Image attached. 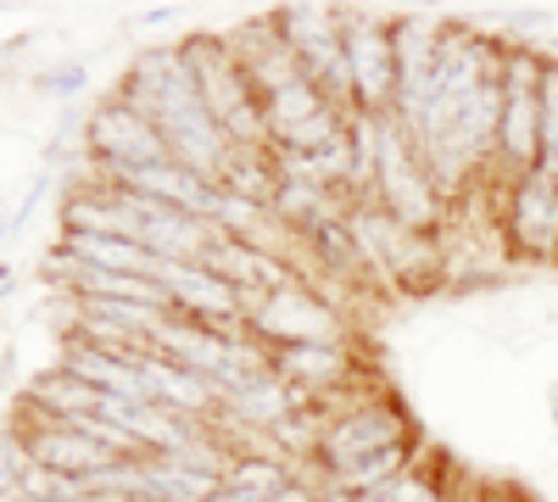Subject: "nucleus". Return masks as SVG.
<instances>
[{
  "instance_id": "nucleus-8",
  "label": "nucleus",
  "mask_w": 558,
  "mask_h": 502,
  "mask_svg": "<svg viewBox=\"0 0 558 502\" xmlns=\"http://www.w3.org/2000/svg\"><path fill=\"white\" fill-rule=\"evenodd\" d=\"M402 436H408V425L391 414V407H352V414H341L330 430H324L318 458H324V469H330V475H347L352 464L375 458V452L402 446Z\"/></svg>"
},
{
  "instance_id": "nucleus-5",
  "label": "nucleus",
  "mask_w": 558,
  "mask_h": 502,
  "mask_svg": "<svg viewBox=\"0 0 558 502\" xmlns=\"http://www.w3.org/2000/svg\"><path fill=\"white\" fill-rule=\"evenodd\" d=\"M341 51H347V78H352V107L357 112H397V39L391 23L357 17L341 23Z\"/></svg>"
},
{
  "instance_id": "nucleus-4",
  "label": "nucleus",
  "mask_w": 558,
  "mask_h": 502,
  "mask_svg": "<svg viewBox=\"0 0 558 502\" xmlns=\"http://www.w3.org/2000/svg\"><path fill=\"white\" fill-rule=\"evenodd\" d=\"M89 157L101 162V173L107 179H123V173H134V168H157V162H168L173 151H168V140L157 134V123L140 112L134 101H101L96 112H89Z\"/></svg>"
},
{
  "instance_id": "nucleus-1",
  "label": "nucleus",
  "mask_w": 558,
  "mask_h": 502,
  "mask_svg": "<svg viewBox=\"0 0 558 502\" xmlns=\"http://www.w3.org/2000/svg\"><path fill=\"white\" fill-rule=\"evenodd\" d=\"M123 101H134L140 112H146L157 123V134L168 140L173 162L196 168L202 179H213V185H223L229 162H235V140L218 128V118L207 112L202 89H196V73L191 62H184V51H146L134 62L129 84H123Z\"/></svg>"
},
{
  "instance_id": "nucleus-2",
  "label": "nucleus",
  "mask_w": 558,
  "mask_h": 502,
  "mask_svg": "<svg viewBox=\"0 0 558 502\" xmlns=\"http://www.w3.org/2000/svg\"><path fill=\"white\" fill-rule=\"evenodd\" d=\"M179 51L196 73V89H202L207 112L218 118V128L229 134V140H235V151H268L263 101H257V89H252V78L235 57V45H223L213 34H196V39H184Z\"/></svg>"
},
{
  "instance_id": "nucleus-11",
  "label": "nucleus",
  "mask_w": 558,
  "mask_h": 502,
  "mask_svg": "<svg viewBox=\"0 0 558 502\" xmlns=\"http://www.w3.org/2000/svg\"><path fill=\"white\" fill-rule=\"evenodd\" d=\"M397 502H441V491L430 475H413V480H397Z\"/></svg>"
},
{
  "instance_id": "nucleus-12",
  "label": "nucleus",
  "mask_w": 558,
  "mask_h": 502,
  "mask_svg": "<svg viewBox=\"0 0 558 502\" xmlns=\"http://www.w3.org/2000/svg\"><path fill=\"white\" fill-rule=\"evenodd\" d=\"M45 84H51V89H78V84H84V73H78V68H68V73H57V78H45Z\"/></svg>"
},
{
  "instance_id": "nucleus-9",
  "label": "nucleus",
  "mask_w": 558,
  "mask_h": 502,
  "mask_svg": "<svg viewBox=\"0 0 558 502\" xmlns=\"http://www.w3.org/2000/svg\"><path fill=\"white\" fill-rule=\"evenodd\" d=\"M536 168L547 179H558V57L542 62V151Z\"/></svg>"
},
{
  "instance_id": "nucleus-6",
  "label": "nucleus",
  "mask_w": 558,
  "mask_h": 502,
  "mask_svg": "<svg viewBox=\"0 0 558 502\" xmlns=\"http://www.w3.org/2000/svg\"><path fill=\"white\" fill-rule=\"evenodd\" d=\"M502 235L514 252L547 262L558 257V179H547L542 168L514 173L502 196Z\"/></svg>"
},
{
  "instance_id": "nucleus-10",
  "label": "nucleus",
  "mask_w": 558,
  "mask_h": 502,
  "mask_svg": "<svg viewBox=\"0 0 558 502\" xmlns=\"http://www.w3.org/2000/svg\"><path fill=\"white\" fill-rule=\"evenodd\" d=\"M223 486H235V491H286V486H296L291 480V469L286 464H274V458H235V469L223 475Z\"/></svg>"
},
{
  "instance_id": "nucleus-7",
  "label": "nucleus",
  "mask_w": 558,
  "mask_h": 502,
  "mask_svg": "<svg viewBox=\"0 0 558 502\" xmlns=\"http://www.w3.org/2000/svg\"><path fill=\"white\" fill-rule=\"evenodd\" d=\"M252 330L274 346V352H291V346H336V313L324 307L307 285H279L274 296H263L252 307Z\"/></svg>"
},
{
  "instance_id": "nucleus-3",
  "label": "nucleus",
  "mask_w": 558,
  "mask_h": 502,
  "mask_svg": "<svg viewBox=\"0 0 558 502\" xmlns=\"http://www.w3.org/2000/svg\"><path fill=\"white\" fill-rule=\"evenodd\" d=\"M542 62L536 51L508 45L502 51V123H497V162L514 173L536 168L542 151Z\"/></svg>"
},
{
  "instance_id": "nucleus-13",
  "label": "nucleus",
  "mask_w": 558,
  "mask_h": 502,
  "mask_svg": "<svg viewBox=\"0 0 558 502\" xmlns=\"http://www.w3.org/2000/svg\"><path fill=\"white\" fill-rule=\"evenodd\" d=\"M7 280H12V273H7V262H0V291H7Z\"/></svg>"
}]
</instances>
